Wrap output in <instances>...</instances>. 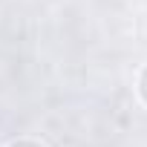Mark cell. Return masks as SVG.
I'll use <instances>...</instances> for the list:
<instances>
[{"instance_id": "1", "label": "cell", "mask_w": 147, "mask_h": 147, "mask_svg": "<svg viewBox=\"0 0 147 147\" xmlns=\"http://www.w3.org/2000/svg\"><path fill=\"white\" fill-rule=\"evenodd\" d=\"M138 98L147 104V66L138 72Z\"/></svg>"}, {"instance_id": "2", "label": "cell", "mask_w": 147, "mask_h": 147, "mask_svg": "<svg viewBox=\"0 0 147 147\" xmlns=\"http://www.w3.org/2000/svg\"><path fill=\"white\" fill-rule=\"evenodd\" d=\"M9 147H46V144H40V141H35V138H18V141H12Z\"/></svg>"}]
</instances>
